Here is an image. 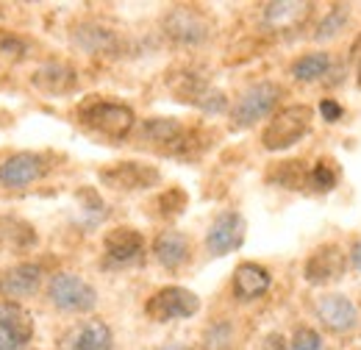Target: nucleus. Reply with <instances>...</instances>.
I'll use <instances>...</instances> for the list:
<instances>
[{"label": "nucleus", "mask_w": 361, "mask_h": 350, "mask_svg": "<svg viewBox=\"0 0 361 350\" xmlns=\"http://www.w3.org/2000/svg\"><path fill=\"white\" fill-rule=\"evenodd\" d=\"M78 200H81V209H87V212H97L100 217H106V203L100 200V195L94 192V189H81L78 192Z\"/></svg>", "instance_id": "obj_34"}, {"label": "nucleus", "mask_w": 361, "mask_h": 350, "mask_svg": "<svg viewBox=\"0 0 361 350\" xmlns=\"http://www.w3.org/2000/svg\"><path fill=\"white\" fill-rule=\"evenodd\" d=\"M183 131L186 128L180 126V120H176V117H147L139 126L136 136H139V142H150V145L161 147L164 153H170L173 145L183 136Z\"/></svg>", "instance_id": "obj_19"}, {"label": "nucleus", "mask_w": 361, "mask_h": 350, "mask_svg": "<svg viewBox=\"0 0 361 350\" xmlns=\"http://www.w3.org/2000/svg\"><path fill=\"white\" fill-rule=\"evenodd\" d=\"M348 20H350V6H345V3L331 6V11H328V14L319 20V25H317L314 40L317 42H328V40L339 37V34L348 28Z\"/></svg>", "instance_id": "obj_25"}, {"label": "nucleus", "mask_w": 361, "mask_h": 350, "mask_svg": "<svg viewBox=\"0 0 361 350\" xmlns=\"http://www.w3.org/2000/svg\"><path fill=\"white\" fill-rule=\"evenodd\" d=\"M31 84L42 95H70L78 87V73L64 61H47L34 70Z\"/></svg>", "instance_id": "obj_16"}, {"label": "nucleus", "mask_w": 361, "mask_h": 350, "mask_svg": "<svg viewBox=\"0 0 361 350\" xmlns=\"http://www.w3.org/2000/svg\"><path fill=\"white\" fill-rule=\"evenodd\" d=\"M42 286V267L34 262H23L8 267L0 275V295L3 298H31Z\"/></svg>", "instance_id": "obj_14"}, {"label": "nucleus", "mask_w": 361, "mask_h": 350, "mask_svg": "<svg viewBox=\"0 0 361 350\" xmlns=\"http://www.w3.org/2000/svg\"><path fill=\"white\" fill-rule=\"evenodd\" d=\"M309 175L312 170L306 167V162L300 159H286V162H278L267 170V181L281 186V189H292V192H300L309 186Z\"/></svg>", "instance_id": "obj_22"}, {"label": "nucleus", "mask_w": 361, "mask_h": 350, "mask_svg": "<svg viewBox=\"0 0 361 350\" xmlns=\"http://www.w3.org/2000/svg\"><path fill=\"white\" fill-rule=\"evenodd\" d=\"M270 284H272V275L264 264L242 262L233 270V298L242 301V303L259 301L270 289Z\"/></svg>", "instance_id": "obj_15"}, {"label": "nucleus", "mask_w": 361, "mask_h": 350, "mask_svg": "<svg viewBox=\"0 0 361 350\" xmlns=\"http://www.w3.org/2000/svg\"><path fill=\"white\" fill-rule=\"evenodd\" d=\"M0 331L14 337L20 345H28L34 339V317L31 311L14 301H0Z\"/></svg>", "instance_id": "obj_21"}, {"label": "nucleus", "mask_w": 361, "mask_h": 350, "mask_svg": "<svg viewBox=\"0 0 361 350\" xmlns=\"http://www.w3.org/2000/svg\"><path fill=\"white\" fill-rule=\"evenodd\" d=\"M59 350H114V334L103 320H84L59 339Z\"/></svg>", "instance_id": "obj_13"}, {"label": "nucleus", "mask_w": 361, "mask_h": 350, "mask_svg": "<svg viewBox=\"0 0 361 350\" xmlns=\"http://www.w3.org/2000/svg\"><path fill=\"white\" fill-rule=\"evenodd\" d=\"M281 95H283V89L275 81H259V84L247 87L231 109V128L242 131V128H250L259 120L275 114V106H278Z\"/></svg>", "instance_id": "obj_3"}, {"label": "nucleus", "mask_w": 361, "mask_h": 350, "mask_svg": "<svg viewBox=\"0 0 361 350\" xmlns=\"http://www.w3.org/2000/svg\"><path fill=\"white\" fill-rule=\"evenodd\" d=\"M164 34L178 44H203L212 34V23L195 6H173L164 14Z\"/></svg>", "instance_id": "obj_7"}, {"label": "nucleus", "mask_w": 361, "mask_h": 350, "mask_svg": "<svg viewBox=\"0 0 361 350\" xmlns=\"http://www.w3.org/2000/svg\"><path fill=\"white\" fill-rule=\"evenodd\" d=\"M0 242L8 245L11 251H31L37 248L39 236L31 222L20 217H0Z\"/></svg>", "instance_id": "obj_23"}, {"label": "nucleus", "mask_w": 361, "mask_h": 350, "mask_svg": "<svg viewBox=\"0 0 361 350\" xmlns=\"http://www.w3.org/2000/svg\"><path fill=\"white\" fill-rule=\"evenodd\" d=\"M156 206H159L161 217H178V215H183V209L189 206V195L180 186H170V189H164L159 195Z\"/></svg>", "instance_id": "obj_29"}, {"label": "nucleus", "mask_w": 361, "mask_h": 350, "mask_svg": "<svg viewBox=\"0 0 361 350\" xmlns=\"http://www.w3.org/2000/svg\"><path fill=\"white\" fill-rule=\"evenodd\" d=\"M167 87L176 95V100L189 103V106H195V109H200V111H206V114H223L228 109L226 92L214 89L203 76H197V73H189V70H183V73H170Z\"/></svg>", "instance_id": "obj_4"}, {"label": "nucleus", "mask_w": 361, "mask_h": 350, "mask_svg": "<svg viewBox=\"0 0 361 350\" xmlns=\"http://www.w3.org/2000/svg\"><path fill=\"white\" fill-rule=\"evenodd\" d=\"M312 123H314V109L312 106H306V103L283 106L281 111L272 114V120L264 126V131H262L264 150L281 153V150L295 147L306 133L312 131Z\"/></svg>", "instance_id": "obj_2"}, {"label": "nucleus", "mask_w": 361, "mask_h": 350, "mask_svg": "<svg viewBox=\"0 0 361 350\" xmlns=\"http://www.w3.org/2000/svg\"><path fill=\"white\" fill-rule=\"evenodd\" d=\"M312 6L309 3H292V0H283V3H267L264 6V23L272 28H283L286 23L292 20H300Z\"/></svg>", "instance_id": "obj_26"}, {"label": "nucleus", "mask_w": 361, "mask_h": 350, "mask_svg": "<svg viewBox=\"0 0 361 350\" xmlns=\"http://www.w3.org/2000/svg\"><path fill=\"white\" fill-rule=\"evenodd\" d=\"M0 350H25V345H20L14 337H8L6 331H0Z\"/></svg>", "instance_id": "obj_36"}, {"label": "nucleus", "mask_w": 361, "mask_h": 350, "mask_svg": "<svg viewBox=\"0 0 361 350\" xmlns=\"http://www.w3.org/2000/svg\"><path fill=\"white\" fill-rule=\"evenodd\" d=\"M28 56V42L17 34H8V31H0V59H11V61H20Z\"/></svg>", "instance_id": "obj_31"}, {"label": "nucleus", "mask_w": 361, "mask_h": 350, "mask_svg": "<svg viewBox=\"0 0 361 350\" xmlns=\"http://www.w3.org/2000/svg\"><path fill=\"white\" fill-rule=\"evenodd\" d=\"M317 317L331 334H353L359 328V308L348 295L331 292L317 301Z\"/></svg>", "instance_id": "obj_12"}, {"label": "nucleus", "mask_w": 361, "mask_h": 350, "mask_svg": "<svg viewBox=\"0 0 361 350\" xmlns=\"http://www.w3.org/2000/svg\"><path fill=\"white\" fill-rule=\"evenodd\" d=\"M348 270V253L339 245H319L303 264V278L312 286H328L336 284Z\"/></svg>", "instance_id": "obj_11"}, {"label": "nucleus", "mask_w": 361, "mask_h": 350, "mask_svg": "<svg viewBox=\"0 0 361 350\" xmlns=\"http://www.w3.org/2000/svg\"><path fill=\"white\" fill-rule=\"evenodd\" d=\"M319 114H322V120H325L328 126H334V123H339V120L345 117V109H342V103H336L334 97H322V100H319Z\"/></svg>", "instance_id": "obj_33"}, {"label": "nucleus", "mask_w": 361, "mask_h": 350, "mask_svg": "<svg viewBox=\"0 0 361 350\" xmlns=\"http://www.w3.org/2000/svg\"><path fill=\"white\" fill-rule=\"evenodd\" d=\"M289 350H325V342H322V337L317 334L314 328L300 325V328L295 331L292 342H289Z\"/></svg>", "instance_id": "obj_32"}, {"label": "nucleus", "mask_w": 361, "mask_h": 350, "mask_svg": "<svg viewBox=\"0 0 361 350\" xmlns=\"http://www.w3.org/2000/svg\"><path fill=\"white\" fill-rule=\"evenodd\" d=\"M339 183V170L331 159H319L314 167H312V175H309V186L317 189V192H331L334 186Z\"/></svg>", "instance_id": "obj_28"}, {"label": "nucleus", "mask_w": 361, "mask_h": 350, "mask_svg": "<svg viewBox=\"0 0 361 350\" xmlns=\"http://www.w3.org/2000/svg\"><path fill=\"white\" fill-rule=\"evenodd\" d=\"M350 264L361 272V236L350 245Z\"/></svg>", "instance_id": "obj_37"}, {"label": "nucleus", "mask_w": 361, "mask_h": 350, "mask_svg": "<svg viewBox=\"0 0 361 350\" xmlns=\"http://www.w3.org/2000/svg\"><path fill=\"white\" fill-rule=\"evenodd\" d=\"M328 70H331V53H325V50H312V53H303L300 59H295L289 73H292L295 81L312 84V81L325 78Z\"/></svg>", "instance_id": "obj_24"}, {"label": "nucleus", "mask_w": 361, "mask_h": 350, "mask_svg": "<svg viewBox=\"0 0 361 350\" xmlns=\"http://www.w3.org/2000/svg\"><path fill=\"white\" fill-rule=\"evenodd\" d=\"M153 256L164 270H180L189 262V239L180 231H161L153 239Z\"/></svg>", "instance_id": "obj_20"}, {"label": "nucleus", "mask_w": 361, "mask_h": 350, "mask_svg": "<svg viewBox=\"0 0 361 350\" xmlns=\"http://www.w3.org/2000/svg\"><path fill=\"white\" fill-rule=\"evenodd\" d=\"M231 342H233V328L226 320L212 322L203 334V350H231Z\"/></svg>", "instance_id": "obj_30"}, {"label": "nucleus", "mask_w": 361, "mask_h": 350, "mask_svg": "<svg viewBox=\"0 0 361 350\" xmlns=\"http://www.w3.org/2000/svg\"><path fill=\"white\" fill-rule=\"evenodd\" d=\"M47 298L59 311H67V314H87L97 306L94 286L75 272H56L47 284Z\"/></svg>", "instance_id": "obj_5"}, {"label": "nucleus", "mask_w": 361, "mask_h": 350, "mask_svg": "<svg viewBox=\"0 0 361 350\" xmlns=\"http://www.w3.org/2000/svg\"><path fill=\"white\" fill-rule=\"evenodd\" d=\"M47 173V159L42 153L20 150L0 162V189H25Z\"/></svg>", "instance_id": "obj_9"}, {"label": "nucleus", "mask_w": 361, "mask_h": 350, "mask_svg": "<svg viewBox=\"0 0 361 350\" xmlns=\"http://www.w3.org/2000/svg\"><path fill=\"white\" fill-rule=\"evenodd\" d=\"M103 248H106V256L117 264H128L142 256L145 251V236L131 228V225H120V228H111L106 236H103Z\"/></svg>", "instance_id": "obj_18"}, {"label": "nucleus", "mask_w": 361, "mask_h": 350, "mask_svg": "<svg viewBox=\"0 0 361 350\" xmlns=\"http://www.w3.org/2000/svg\"><path fill=\"white\" fill-rule=\"evenodd\" d=\"M212 133L209 131H200V128H186L183 136H180L178 142L173 145V150H170V156H178V159H197L209 145H212Z\"/></svg>", "instance_id": "obj_27"}, {"label": "nucleus", "mask_w": 361, "mask_h": 350, "mask_svg": "<svg viewBox=\"0 0 361 350\" xmlns=\"http://www.w3.org/2000/svg\"><path fill=\"white\" fill-rule=\"evenodd\" d=\"M356 87L361 89V64H359V73H356Z\"/></svg>", "instance_id": "obj_39"}, {"label": "nucleus", "mask_w": 361, "mask_h": 350, "mask_svg": "<svg viewBox=\"0 0 361 350\" xmlns=\"http://www.w3.org/2000/svg\"><path fill=\"white\" fill-rule=\"evenodd\" d=\"M245 231H247V222L239 212L228 209L220 212L217 217L212 219L209 231H206V248L212 256H228L233 253L236 248H242L245 242Z\"/></svg>", "instance_id": "obj_10"}, {"label": "nucleus", "mask_w": 361, "mask_h": 350, "mask_svg": "<svg viewBox=\"0 0 361 350\" xmlns=\"http://www.w3.org/2000/svg\"><path fill=\"white\" fill-rule=\"evenodd\" d=\"M264 350H289V342L275 331V334H267V339H264Z\"/></svg>", "instance_id": "obj_35"}, {"label": "nucleus", "mask_w": 361, "mask_h": 350, "mask_svg": "<svg viewBox=\"0 0 361 350\" xmlns=\"http://www.w3.org/2000/svg\"><path fill=\"white\" fill-rule=\"evenodd\" d=\"M100 183L117 192H139V189H150L161 181V173L153 164H142V162H117L111 167H103Z\"/></svg>", "instance_id": "obj_8"}, {"label": "nucleus", "mask_w": 361, "mask_h": 350, "mask_svg": "<svg viewBox=\"0 0 361 350\" xmlns=\"http://www.w3.org/2000/svg\"><path fill=\"white\" fill-rule=\"evenodd\" d=\"M78 123L90 128L97 136H106L111 142H123L134 131L136 114L131 106L117 103V100H103L100 95H90L78 106Z\"/></svg>", "instance_id": "obj_1"}, {"label": "nucleus", "mask_w": 361, "mask_h": 350, "mask_svg": "<svg viewBox=\"0 0 361 350\" xmlns=\"http://www.w3.org/2000/svg\"><path fill=\"white\" fill-rule=\"evenodd\" d=\"M159 350H195V348H186V345H178V342H173V345H164V348Z\"/></svg>", "instance_id": "obj_38"}, {"label": "nucleus", "mask_w": 361, "mask_h": 350, "mask_svg": "<svg viewBox=\"0 0 361 350\" xmlns=\"http://www.w3.org/2000/svg\"><path fill=\"white\" fill-rule=\"evenodd\" d=\"M197 311H200V298L186 286H161L145 303V314L153 322L186 320V317H195Z\"/></svg>", "instance_id": "obj_6"}, {"label": "nucleus", "mask_w": 361, "mask_h": 350, "mask_svg": "<svg viewBox=\"0 0 361 350\" xmlns=\"http://www.w3.org/2000/svg\"><path fill=\"white\" fill-rule=\"evenodd\" d=\"M70 40H73V44H75L78 50H84V53H90V56L114 53L117 44H120V37H117L111 28H106V25H100V23H92V20L73 25Z\"/></svg>", "instance_id": "obj_17"}]
</instances>
